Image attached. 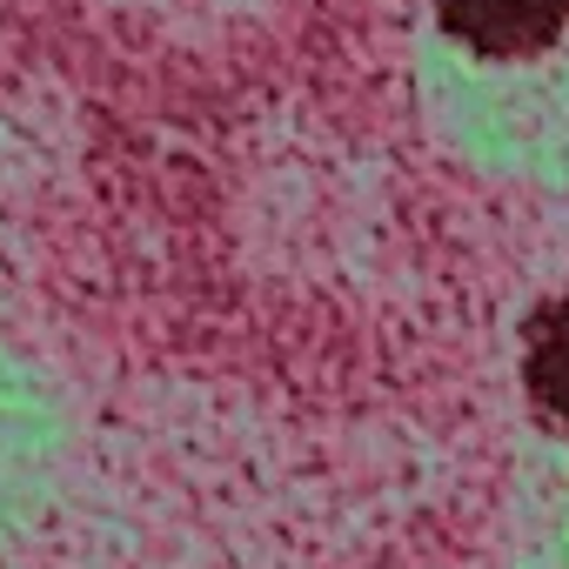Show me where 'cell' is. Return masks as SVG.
Wrapping results in <instances>:
<instances>
[{
  "label": "cell",
  "instance_id": "2",
  "mask_svg": "<svg viewBox=\"0 0 569 569\" xmlns=\"http://www.w3.org/2000/svg\"><path fill=\"white\" fill-rule=\"evenodd\" d=\"M522 376H529V396L549 422L569 429V289L536 316L529 329V356H522Z\"/></svg>",
  "mask_w": 569,
  "mask_h": 569
},
{
  "label": "cell",
  "instance_id": "1",
  "mask_svg": "<svg viewBox=\"0 0 569 569\" xmlns=\"http://www.w3.org/2000/svg\"><path fill=\"white\" fill-rule=\"evenodd\" d=\"M436 14L476 54H536L569 28V0H436Z\"/></svg>",
  "mask_w": 569,
  "mask_h": 569
}]
</instances>
